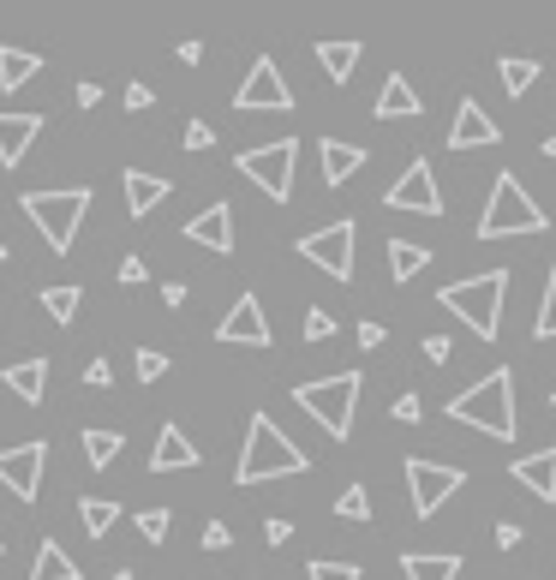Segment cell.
Segmentation results:
<instances>
[{
	"instance_id": "37",
	"label": "cell",
	"mask_w": 556,
	"mask_h": 580,
	"mask_svg": "<svg viewBox=\"0 0 556 580\" xmlns=\"http://www.w3.org/2000/svg\"><path fill=\"white\" fill-rule=\"evenodd\" d=\"M330 335H335V311L311 306V311H306V342H330Z\"/></svg>"
},
{
	"instance_id": "28",
	"label": "cell",
	"mask_w": 556,
	"mask_h": 580,
	"mask_svg": "<svg viewBox=\"0 0 556 580\" xmlns=\"http://www.w3.org/2000/svg\"><path fill=\"white\" fill-rule=\"evenodd\" d=\"M79 521H84V533L91 538H103L114 521H120V502H108V497H79Z\"/></svg>"
},
{
	"instance_id": "6",
	"label": "cell",
	"mask_w": 556,
	"mask_h": 580,
	"mask_svg": "<svg viewBox=\"0 0 556 580\" xmlns=\"http://www.w3.org/2000/svg\"><path fill=\"white\" fill-rule=\"evenodd\" d=\"M545 210L527 198V186L514 180V174H497V186H490V204L485 216H478V239H509V234H545Z\"/></svg>"
},
{
	"instance_id": "19",
	"label": "cell",
	"mask_w": 556,
	"mask_h": 580,
	"mask_svg": "<svg viewBox=\"0 0 556 580\" xmlns=\"http://www.w3.org/2000/svg\"><path fill=\"white\" fill-rule=\"evenodd\" d=\"M36 132H43V115H0V168H19Z\"/></svg>"
},
{
	"instance_id": "24",
	"label": "cell",
	"mask_w": 556,
	"mask_h": 580,
	"mask_svg": "<svg viewBox=\"0 0 556 580\" xmlns=\"http://www.w3.org/2000/svg\"><path fill=\"white\" fill-rule=\"evenodd\" d=\"M401 575L407 580H461V557H443V551H407V557H401Z\"/></svg>"
},
{
	"instance_id": "1",
	"label": "cell",
	"mask_w": 556,
	"mask_h": 580,
	"mask_svg": "<svg viewBox=\"0 0 556 580\" xmlns=\"http://www.w3.org/2000/svg\"><path fill=\"white\" fill-rule=\"evenodd\" d=\"M449 419L454 425H473V431H485V437H502V443H514V431H521V419H514V371H509V365H497V371L478 377L473 389L449 395Z\"/></svg>"
},
{
	"instance_id": "34",
	"label": "cell",
	"mask_w": 556,
	"mask_h": 580,
	"mask_svg": "<svg viewBox=\"0 0 556 580\" xmlns=\"http://www.w3.org/2000/svg\"><path fill=\"white\" fill-rule=\"evenodd\" d=\"M533 335L551 342L556 335V263H551V282H545V299H539V318H533Z\"/></svg>"
},
{
	"instance_id": "15",
	"label": "cell",
	"mask_w": 556,
	"mask_h": 580,
	"mask_svg": "<svg viewBox=\"0 0 556 580\" xmlns=\"http://www.w3.org/2000/svg\"><path fill=\"white\" fill-rule=\"evenodd\" d=\"M186 239L192 246H210V251H234V204H210V210H198L192 222H186Z\"/></svg>"
},
{
	"instance_id": "12",
	"label": "cell",
	"mask_w": 556,
	"mask_h": 580,
	"mask_svg": "<svg viewBox=\"0 0 556 580\" xmlns=\"http://www.w3.org/2000/svg\"><path fill=\"white\" fill-rule=\"evenodd\" d=\"M43 461H48V443L0 449V485H7L19 502H36V490H43Z\"/></svg>"
},
{
	"instance_id": "27",
	"label": "cell",
	"mask_w": 556,
	"mask_h": 580,
	"mask_svg": "<svg viewBox=\"0 0 556 580\" xmlns=\"http://www.w3.org/2000/svg\"><path fill=\"white\" fill-rule=\"evenodd\" d=\"M425 263H431V251H425V246H413V239H389V275H395V282L425 275Z\"/></svg>"
},
{
	"instance_id": "52",
	"label": "cell",
	"mask_w": 556,
	"mask_h": 580,
	"mask_svg": "<svg viewBox=\"0 0 556 580\" xmlns=\"http://www.w3.org/2000/svg\"><path fill=\"white\" fill-rule=\"evenodd\" d=\"M108 580H132V575H108Z\"/></svg>"
},
{
	"instance_id": "5",
	"label": "cell",
	"mask_w": 556,
	"mask_h": 580,
	"mask_svg": "<svg viewBox=\"0 0 556 580\" xmlns=\"http://www.w3.org/2000/svg\"><path fill=\"white\" fill-rule=\"evenodd\" d=\"M359 389H365L359 371H341V377L299 383L294 401H299V413H311V419H318L323 431L335 437V443H347V437H353V407H359Z\"/></svg>"
},
{
	"instance_id": "47",
	"label": "cell",
	"mask_w": 556,
	"mask_h": 580,
	"mask_svg": "<svg viewBox=\"0 0 556 580\" xmlns=\"http://www.w3.org/2000/svg\"><path fill=\"white\" fill-rule=\"evenodd\" d=\"M425 359L443 365V359H449V335H431V342H425Z\"/></svg>"
},
{
	"instance_id": "14",
	"label": "cell",
	"mask_w": 556,
	"mask_h": 580,
	"mask_svg": "<svg viewBox=\"0 0 556 580\" xmlns=\"http://www.w3.org/2000/svg\"><path fill=\"white\" fill-rule=\"evenodd\" d=\"M497 138H502V126H490L485 103L461 96V108H454V126H449V150H490Z\"/></svg>"
},
{
	"instance_id": "2",
	"label": "cell",
	"mask_w": 556,
	"mask_h": 580,
	"mask_svg": "<svg viewBox=\"0 0 556 580\" xmlns=\"http://www.w3.org/2000/svg\"><path fill=\"white\" fill-rule=\"evenodd\" d=\"M306 449L294 443V437L282 431V425H270V413H251V425H246V449H239V466H234V478L239 485H263V478H294V473H306Z\"/></svg>"
},
{
	"instance_id": "42",
	"label": "cell",
	"mask_w": 556,
	"mask_h": 580,
	"mask_svg": "<svg viewBox=\"0 0 556 580\" xmlns=\"http://www.w3.org/2000/svg\"><path fill=\"white\" fill-rule=\"evenodd\" d=\"M210 144H216V132H210L204 120H192V126H186V150H210Z\"/></svg>"
},
{
	"instance_id": "32",
	"label": "cell",
	"mask_w": 556,
	"mask_h": 580,
	"mask_svg": "<svg viewBox=\"0 0 556 580\" xmlns=\"http://www.w3.org/2000/svg\"><path fill=\"white\" fill-rule=\"evenodd\" d=\"M335 514H341V521H371V490H365V485H347V490L335 497Z\"/></svg>"
},
{
	"instance_id": "39",
	"label": "cell",
	"mask_w": 556,
	"mask_h": 580,
	"mask_svg": "<svg viewBox=\"0 0 556 580\" xmlns=\"http://www.w3.org/2000/svg\"><path fill=\"white\" fill-rule=\"evenodd\" d=\"M204 551H234V526H227V521H210V526H204Z\"/></svg>"
},
{
	"instance_id": "50",
	"label": "cell",
	"mask_w": 556,
	"mask_h": 580,
	"mask_svg": "<svg viewBox=\"0 0 556 580\" xmlns=\"http://www.w3.org/2000/svg\"><path fill=\"white\" fill-rule=\"evenodd\" d=\"M545 156H551V162H556V132H551V138H545Z\"/></svg>"
},
{
	"instance_id": "45",
	"label": "cell",
	"mask_w": 556,
	"mask_h": 580,
	"mask_svg": "<svg viewBox=\"0 0 556 580\" xmlns=\"http://www.w3.org/2000/svg\"><path fill=\"white\" fill-rule=\"evenodd\" d=\"M156 96H150V84H126V108H150Z\"/></svg>"
},
{
	"instance_id": "35",
	"label": "cell",
	"mask_w": 556,
	"mask_h": 580,
	"mask_svg": "<svg viewBox=\"0 0 556 580\" xmlns=\"http://www.w3.org/2000/svg\"><path fill=\"white\" fill-rule=\"evenodd\" d=\"M168 509H138V533L150 538V545H162V538H168Z\"/></svg>"
},
{
	"instance_id": "43",
	"label": "cell",
	"mask_w": 556,
	"mask_h": 580,
	"mask_svg": "<svg viewBox=\"0 0 556 580\" xmlns=\"http://www.w3.org/2000/svg\"><path fill=\"white\" fill-rule=\"evenodd\" d=\"M263 538H270V545H287V538H294V521H263Z\"/></svg>"
},
{
	"instance_id": "25",
	"label": "cell",
	"mask_w": 556,
	"mask_h": 580,
	"mask_svg": "<svg viewBox=\"0 0 556 580\" xmlns=\"http://www.w3.org/2000/svg\"><path fill=\"white\" fill-rule=\"evenodd\" d=\"M43 72V55H31V48H12L0 43V91H24V84Z\"/></svg>"
},
{
	"instance_id": "46",
	"label": "cell",
	"mask_w": 556,
	"mask_h": 580,
	"mask_svg": "<svg viewBox=\"0 0 556 580\" xmlns=\"http://www.w3.org/2000/svg\"><path fill=\"white\" fill-rule=\"evenodd\" d=\"M521 538H527V533H521V526H514V521H502V526H497V545H502V551H514V545H521Z\"/></svg>"
},
{
	"instance_id": "31",
	"label": "cell",
	"mask_w": 556,
	"mask_h": 580,
	"mask_svg": "<svg viewBox=\"0 0 556 580\" xmlns=\"http://www.w3.org/2000/svg\"><path fill=\"white\" fill-rule=\"evenodd\" d=\"M79 306H84L79 287H43V311L55 323H72V318H79Z\"/></svg>"
},
{
	"instance_id": "53",
	"label": "cell",
	"mask_w": 556,
	"mask_h": 580,
	"mask_svg": "<svg viewBox=\"0 0 556 580\" xmlns=\"http://www.w3.org/2000/svg\"><path fill=\"white\" fill-rule=\"evenodd\" d=\"M551 407H556V395H551Z\"/></svg>"
},
{
	"instance_id": "9",
	"label": "cell",
	"mask_w": 556,
	"mask_h": 580,
	"mask_svg": "<svg viewBox=\"0 0 556 580\" xmlns=\"http://www.w3.org/2000/svg\"><path fill=\"white\" fill-rule=\"evenodd\" d=\"M461 485H466V473L449 461H407V497H413V514H419V521H431Z\"/></svg>"
},
{
	"instance_id": "8",
	"label": "cell",
	"mask_w": 556,
	"mask_h": 580,
	"mask_svg": "<svg viewBox=\"0 0 556 580\" xmlns=\"http://www.w3.org/2000/svg\"><path fill=\"white\" fill-rule=\"evenodd\" d=\"M353 239H359V228H353V216H341V222H323L318 234H306L299 239V258L306 263H318L330 282H353Z\"/></svg>"
},
{
	"instance_id": "20",
	"label": "cell",
	"mask_w": 556,
	"mask_h": 580,
	"mask_svg": "<svg viewBox=\"0 0 556 580\" xmlns=\"http://www.w3.org/2000/svg\"><path fill=\"white\" fill-rule=\"evenodd\" d=\"M150 466H156V473H186V466H198V443L180 425H162L156 449H150Z\"/></svg>"
},
{
	"instance_id": "21",
	"label": "cell",
	"mask_w": 556,
	"mask_h": 580,
	"mask_svg": "<svg viewBox=\"0 0 556 580\" xmlns=\"http://www.w3.org/2000/svg\"><path fill=\"white\" fill-rule=\"evenodd\" d=\"M120 186H126V216H132V222H144L150 210H156L162 198L174 192L168 180H156V174H138V168H126V174H120Z\"/></svg>"
},
{
	"instance_id": "44",
	"label": "cell",
	"mask_w": 556,
	"mask_h": 580,
	"mask_svg": "<svg viewBox=\"0 0 556 580\" xmlns=\"http://www.w3.org/2000/svg\"><path fill=\"white\" fill-rule=\"evenodd\" d=\"M383 342H389L383 323H359V347H383Z\"/></svg>"
},
{
	"instance_id": "13",
	"label": "cell",
	"mask_w": 556,
	"mask_h": 580,
	"mask_svg": "<svg viewBox=\"0 0 556 580\" xmlns=\"http://www.w3.org/2000/svg\"><path fill=\"white\" fill-rule=\"evenodd\" d=\"M389 210H419V216H443V192H437L431 162H407L395 186H389Z\"/></svg>"
},
{
	"instance_id": "4",
	"label": "cell",
	"mask_w": 556,
	"mask_h": 580,
	"mask_svg": "<svg viewBox=\"0 0 556 580\" xmlns=\"http://www.w3.org/2000/svg\"><path fill=\"white\" fill-rule=\"evenodd\" d=\"M91 186H67V192H24L19 198V210L36 222V234L48 239V251L55 258H67L72 251V239H79V222L91 216Z\"/></svg>"
},
{
	"instance_id": "54",
	"label": "cell",
	"mask_w": 556,
	"mask_h": 580,
	"mask_svg": "<svg viewBox=\"0 0 556 580\" xmlns=\"http://www.w3.org/2000/svg\"><path fill=\"white\" fill-rule=\"evenodd\" d=\"M0 551H7V545H0Z\"/></svg>"
},
{
	"instance_id": "18",
	"label": "cell",
	"mask_w": 556,
	"mask_h": 580,
	"mask_svg": "<svg viewBox=\"0 0 556 580\" xmlns=\"http://www.w3.org/2000/svg\"><path fill=\"white\" fill-rule=\"evenodd\" d=\"M377 120H419L425 115V103H419V91L407 84V72H389L383 79V91H377V108H371Z\"/></svg>"
},
{
	"instance_id": "29",
	"label": "cell",
	"mask_w": 556,
	"mask_h": 580,
	"mask_svg": "<svg viewBox=\"0 0 556 580\" xmlns=\"http://www.w3.org/2000/svg\"><path fill=\"white\" fill-rule=\"evenodd\" d=\"M120 449H126L120 431H103V425H91V431H84V461H91V466H114Z\"/></svg>"
},
{
	"instance_id": "22",
	"label": "cell",
	"mask_w": 556,
	"mask_h": 580,
	"mask_svg": "<svg viewBox=\"0 0 556 580\" xmlns=\"http://www.w3.org/2000/svg\"><path fill=\"white\" fill-rule=\"evenodd\" d=\"M0 377H7V389H12V395H19V401H31V407L48 395V359H43V353H31V359L7 365V371H0Z\"/></svg>"
},
{
	"instance_id": "10",
	"label": "cell",
	"mask_w": 556,
	"mask_h": 580,
	"mask_svg": "<svg viewBox=\"0 0 556 580\" xmlns=\"http://www.w3.org/2000/svg\"><path fill=\"white\" fill-rule=\"evenodd\" d=\"M234 108H239V115H258V108H275V115H287V108H294V91H287L282 67H275L270 55H258V60H251L246 84L234 91Z\"/></svg>"
},
{
	"instance_id": "36",
	"label": "cell",
	"mask_w": 556,
	"mask_h": 580,
	"mask_svg": "<svg viewBox=\"0 0 556 580\" xmlns=\"http://www.w3.org/2000/svg\"><path fill=\"white\" fill-rule=\"evenodd\" d=\"M138 383H156L162 371H168V353H156V347H138Z\"/></svg>"
},
{
	"instance_id": "40",
	"label": "cell",
	"mask_w": 556,
	"mask_h": 580,
	"mask_svg": "<svg viewBox=\"0 0 556 580\" xmlns=\"http://www.w3.org/2000/svg\"><path fill=\"white\" fill-rule=\"evenodd\" d=\"M114 275H120V287H144V282H150L144 258H126V263H120V270H114Z\"/></svg>"
},
{
	"instance_id": "23",
	"label": "cell",
	"mask_w": 556,
	"mask_h": 580,
	"mask_svg": "<svg viewBox=\"0 0 556 580\" xmlns=\"http://www.w3.org/2000/svg\"><path fill=\"white\" fill-rule=\"evenodd\" d=\"M359 55H365V43H353V36H323L318 43V67L330 72V84H347Z\"/></svg>"
},
{
	"instance_id": "38",
	"label": "cell",
	"mask_w": 556,
	"mask_h": 580,
	"mask_svg": "<svg viewBox=\"0 0 556 580\" xmlns=\"http://www.w3.org/2000/svg\"><path fill=\"white\" fill-rule=\"evenodd\" d=\"M389 413H395L401 425H419L425 419V401L419 395H395V407H389Z\"/></svg>"
},
{
	"instance_id": "33",
	"label": "cell",
	"mask_w": 556,
	"mask_h": 580,
	"mask_svg": "<svg viewBox=\"0 0 556 580\" xmlns=\"http://www.w3.org/2000/svg\"><path fill=\"white\" fill-rule=\"evenodd\" d=\"M365 569L359 563H341V557H311L306 563V580H359Z\"/></svg>"
},
{
	"instance_id": "7",
	"label": "cell",
	"mask_w": 556,
	"mask_h": 580,
	"mask_svg": "<svg viewBox=\"0 0 556 580\" xmlns=\"http://www.w3.org/2000/svg\"><path fill=\"white\" fill-rule=\"evenodd\" d=\"M294 162H299V138H275V144H258V150H239L234 168L246 174L258 192H270L275 204L294 198Z\"/></svg>"
},
{
	"instance_id": "41",
	"label": "cell",
	"mask_w": 556,
	"mask_h": 580,
	"mask_svg": "<svg viewBox=\"0 0 556 580\" xmlns=\"http://www.w3.org/2000/svg\"><path fill=\"white\" fill-rule=\"evenodd\" d=\"M84 383H91V389H108V383H114V365H108V359H91V365H84Z\"/></svg>"
},
{
	"instance_id": "51",
	"label": "cell",
	"mask_w": 556,
	"mask_h": 580,
	"mask_svg": "<svg viewBox=\"0 0 556 580\" xmlns=\"http://www.w3.org/2000/svg\"><path fill=\"white\" fill-rule=\"evenodd\" d=\"M0 263H7V239H0Z\"/></svg>"
},
{
	"instance_id": "48",
	"label": "cell",
	"mask_w": 556,
	"mask_h": 580,
	"mask_svg": "<svg viewBox=\"0 0 556 580\" xmlns=\"http://www.w3.org/2000/svg\"><path fill=\"white\" fill-rule=\"evenodd\" d=\"M162 306H168V311L186 306V282H168V287H162Z\"/></svg>"
},
{
	"instance_id": "11",
	"label": "cell",
	"mask_w": 556,
	"mask_h": 580,
	"mask_svg": "<svg viewBox=\"0 0 556 580\" xmlns=\"http://www.w3.org/2000/svg\"><path fill=\"white\" fill-rule=\"evenodd\" d=\"M216 342H227V347H275V330H270V318H263L258 294L234 299V311L216 323Z\"/></svg>"
},
{
	"instance_id": "3",
	"label": "cell",
	"mask_w": 556,
	"mask_h": 580,
	"mask_svg": "<svg viewBox=\"0 0 556 580\" xmlns=\"http://www.w3.org/2000/svg\"><path fill=\"white\" fill-rule=\"evenodd\" d=\"M502 299H509V270H485V275H466V282H449L443 294H437V306L454 311L478 342H497Z\"/></svg>"
},
{
	"instance_id": "49",
	"label": "cell",
	"mask_w": 556,
	"mask_h": 580,
	"mask_svg": "<svg viewBox=\"0 0 556 580\" xmlns=\"http://www.w3.org/2000/svg\"><path fill=\"white\" fill-rule=\"evenodd\" d=\"M103 103V84H79V108H96Z\"/></svg>"
},
{
	"instance_id": "16",
	"label": "cell",
	"mask_w": 556,
	"mask_h": 580,
	"mask_svg": "<svg viewBox=\"0 0 556 580\" xmlns=\"http://www.w3.org/2000/svg\"><path fill=\"white\" fill-rule=\"evenodd\" d=\"M514 485H527L539 502H556V449H533V455L509 461Z\"/></svg>"
},
{
	"instance_id": "30",
	"label": "cell",
	"mask_w": 556,
	"mask_h": 580,
	"mask_svg": "<svg viewBox=\"0 0 556 580\" xmlns=\"http://www.w3.org/2000/svg\"><path fill=\"white\" fill-rule=\"evenodd\" d=\"M497 79H502V91H509V96H527V91H533V79H539V60H509V55H502L497 60Z\"/></svg>"
},
{
	"instance_id": "17",
	"label": "cell",
	"mask_w": 556,
	"mask_h": 580,
	"mask_svg": "<svg viewBox=\"0 0 556 580\" xmlns=\"http://www.w3.org/2000/svg\"><path fill=\"white\" fill-rule=\"evenodd\" d=\"M318 162H323V186H347L353 174L365 168V144H347V138H318Z\"/></svg>"
},
{
	"instance_id": "26",
	"label": "cell",
	"mask_w": 556,
	"mask_h": 580,
	"mask_svg": "<svg viewBox=\"0 0 556 580\" xmlns=\"http://www.w3.org/2000/svg\"><path fill=\"white\" fill-rule=\"evenodd\" d=\"M31 580H79V563L60 551V538H43V545H36V563H31Z\"/></svg>"
}]
</instances>
